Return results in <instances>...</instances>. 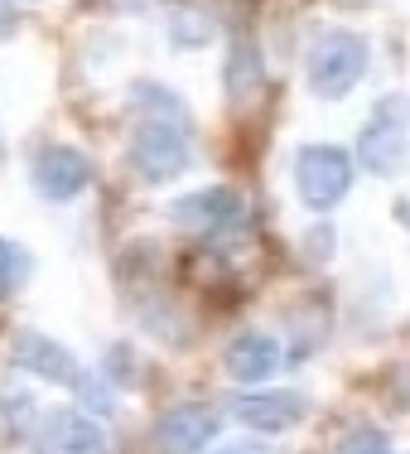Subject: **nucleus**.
I'll use <instances>...</instances> for the list:
<instances>
[{
  "label": "nucleus",
  "mask_w": 410,
  "mask_h": 454,
  "mask_svg": "<svg viewBox=\"0 0 410 454\" xmlns=\"http://www.w3.org/2000/svg\"><path fill=\"white\" fill-rule=\"evenodd\" d=\"M131 112H135V131H131V145H126L131 169L145 184L179 179L193 165V126L183 97L159 88V82H135Z\"/></svg>",
  "instance_id": "f257e3e1"
},
{
  "label": "nucleus",
  "mask_w": 410,
  "mask_h": 454,
  "mask_svg": "<svg viewBox=\"0 0 410 454\" xmlns=\"http://www.w3.org/2000/svg\"><path fill=\"white\" fill-rule=\"evenodd\" d=\"M10 367H19V372L39 377V382H53V387H68L73 396H78L82 406L92 411V416H102L106 411V392L102 382L73 358L68 348H63L58 339H49V333H35V329H19L15 339H10Z\"/></svg>",
  "instance_id": "f03ea898"
},
{
  "label": "nucleus",
  "mask_w": 410,
  "mask_h": 454,
  "mask_svg": "<svg viewBox=\"0 0 410 454\" xmlns=\"http://www.w3.org/2000/svg\"><path fill=\"white\" fill-rule=\"evenodd\" d=\"M367 63H372V49L358 29H329L305 53V82L319 102H338L367 78Z\"/></svg>",
  "instance_id": "7ed1b4c3"
},
{
  "label": "nucleus",
  "mask_w": 410,
  "mask_h": 454,
  "mask_svg": "<svg viewBox=\"0 0 410 454\" xmlns=\"http://www.w3.org/2000/svg\"><path fill=\"white\" fill-rule=\"evenodd\" d=\"M352 175H358V165L343 145H305L295 155V189L305 199V208L314 213L338 208L352 189Z\"/></svg>",
  "instance_id": "20e7f679"
},
{
  "label": "nucleus",
  "mask_w": 410,
  "mask_h": 454,
  "mask_svg": "<svg viewBox=\"0 0 410 454\" xmlns=\"http://www.w3.org/2000/svg\"><path fill=\"white\" fill-rule=\"evenodd\" d=\"M169 218L189 232L208 237V242H228L232 232L246 227V199L228 184H213V189H198V193H183V199L169 203Z\"/></svg>",
  "instance_id": "39448f33"
},
{
  "label": "nucleus",
  "mask_w": 410,
  "mask_h": 454,
  "mask_svg": "<svg viewBox=\"0 0 410 454\" xmlns=\"http://www.w3.org/2000/svg\"><path fill=\"white\" fill-rule=\"evenodd\" d=\"M29 179H35V189L44 193L49 203H68V199H78V193H88L92 160H88V150L53 140V145L35 150V160H29Z\"/></svg>",
  "instance_id": "423d86ee"
},
{
  "label": "nucleus",
  "mask_w": 410,
  "mask_h": 454,
  "mask_svg": "<svg viewBox=\"0 0 410 454\" xmlns=\"http://www.w3.org/2000/svg\"><path fill=\"white\" fill-rule=\"evenodd\" d=\"M358 160L367 175H396L406 165V121L396 97L376 102V112L367 116V126L358 131Z\"/></svg>",
  "instance_id": "0eeeda50"
},
{
  "label": "nucleus",
  "mask_w": 410,
  "mask_h": 454,
  "mask_svg": "<svg viewBox=\"0 0 410 454\" xmlns=\"http://www.w3.org/2000/svg\"><path fill=\"white\" fill-rule=\"evenodd\" d=\"M309 416V396L295 387H271V392H251V396H232V420L261 435H280L295 430Z\"/></svg>",
  "instance_id": "6e6552de"
},
{
  "label": "nucleus",
  "mask_w": 410,
  "mask_h": 454,
  "mask_svg": "<svg viewBox=\"0 0 410 454\" xmlns=\"http://www.w3.org/2000/svg\"><path fill=\"white\" fill-rule=\"evenodd\" d=\"M35 454H106V430L92 411H44L35 426Z\"/></svg>",
  "instance_id": "1a4fd4ad"
},
{
  "label": "nucleus",
  "mask_w": 410,
  "mask_h": 454,
  "mask_svg": "<svg viewBox=\"0 0 410 454\" xmlns=\"http://www.w3.org/2000/svg\"><path fill=\"white\" fill-rule=\"evenodd\" d=\"M218 440V416L208 406H169L155 426L159 454H203Z\"/></svg>",
  "instance_id": "9d476101"
},
{
  "label": "nucleus",
  "mask_w": 410,
  "mask_h": 454,
  "mask_svg": "<svg viewBox=\"0 0 410 454\" xmlns=\"http://www.w3.org/2000/svg\"><path fill=\"white\" fill-rule=\"evenodd\" d=\"M222 363H228V377H232V382H242V387H261V382H271V377L280 372L285 353H280V339L246 329V333H236V339L228 343Z\"/></svg>",
  "instance_id": "9b49d317"
},
{
  "label": "nucleus",
  "mask_w": 410,
  "mask_h": 454,
  "mask_svg": "<svg viewBox=\"0 0 410 454\" xmlns=\"http://www.w3.org/2000/svg\"><path fill=\"white\" fill-rule=\"evenodd\" d=\"M25 276H29V252L19 242H10V237H0V300L15 295L25 286Z\"/></svg>",
  "instance_id": "f8f14e48"
},
{
  "label": "nucleus",
  "mask_w": 410,
  "mask_h": 454,
  "mask_svg": "<svg viewBox=\"0 0 410 454\" xmlns=\"http://www.w3.org/2000/svg\"><path fill=\"white\" fill-rule=\"evenodd\" d=\"M338 454H391V440H386L376 426H358V430H348V435H343Z\"/></svg>",
  "instance_id": "ddd939ff"
},
{
  "label": "nucleus",
  "mask_w": 410,
  "mask_h": 454,
  "mask_svg": "<svg viewBox=\"0 0 410 454\" xmlns=\"http://www.w3.org/2000/svg\"><path fill=\"white\" fill-rule=\"evenodd\" d=\"M213 39V29H208V20L203 15H189V10H179L174 15V44H183V49H198V44H208Z\"/></svg>",
  "instance_id": "4468645a"
},
{
  "label": "nucleus",
  "mask_w": 410,
  "mask_h": 454,
  "mask_svg": "<svg viewBox=\"0 0 410 454\" xmlns=\"http://www.w3.org/2000/svg\"><path fill=\"white\" fill-rule=\"evenodd\" d=\"M19 29V10H15V0H0V39H10Z\"/></svg>",
  "instance_id": "2eb2a0df"
},
{
  "label": "nucleus",
  "mask_w": 410,
  "mask_h": 454,
  "mask_svg": "<svg viewBox=\"0 0 410 454\" xmlns=\"http://www.w3.org/2000/svg\"><path fill=\"white\" fill-rule=\"evenodd\" d=\"M218 454H275V450L261 445V440H232V445H222Z\"/></svg>",
  "instance_id": "dca6fc26"
},
{
  "label": "nucleus",
  "mask_w": 410,
  "mask_h": 454,
  "mask_svg": "<svg viewBox=\"0 0 410 454\" xmlns=\"http://www.w3.org/2000/svg\"><path fill=\"white\" fill-rule=\"evenodd\" d=\"M396 223H401V227H406V232H410V193H406V199H401V203H396Z\"/></svg>",
  "instance_id": "f3484780"
},
{
  "label": "nucleus",
  "mask_w": 410,
  "mask_h": 454,
  "mask_svg": "<svg viewBox=\"0 0 410 454\" xmlns=\"http://www.w3.org/2000/svg\"><path fill=\"white\" fill-rule=\"evenodd\" d=\"M112 5H116V10H145L150 0H112Z\"/></svg>",
  "instance_id": "a211bd4d"
}]
</instances>
